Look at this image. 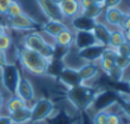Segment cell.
I'll list each match as a JSON object with an SVG mask.
<instances>
[{
    "instance_id": "cell-30",
    "label": "cell",
    "mask_w": 130,
    "mask_h": 124,
    "mask_svg": "<svg viewBox=\"0 0 130 124\" xmlns=\"http://www.w3.org/2000/svg\"><path fill=\"white\" fill-rule=\"evenodd\" d=\"M123 0H104V9H109V8H116L121 4Z\"/></svg>"
},
{
    "instance_id": "cell-34",
    "label": "cell",
    "mask_w": 130,
    "mask_h": 124,
    "mask_svg": "<svg viewBox=\"0 0 130 124\" xmlns=\"http://www.w3.org/2000/svg\"><path fill=\"white\" fill-rule=\"evenodd\" d=\"M121 31H126V29H130V15L128 14V17L125 18V20L123 22V24H121V28H120Z\"/></svg>"
},
{
    "instance_id": "cell-44",
    "label": "cell",
    "mask_w": 130,
    "mask_h": 124,
    "mask_svg": "<svg viewBox=\"0 0 130 124\" xmlns=\"http://www.w3.org/2000/svg\"><path fill=\"white\" fill-rule=\"evenodd\" d=\"M128 14H129V15H130V9H129V13H128Z\"/></svg>"
},
{
    "instance_id": "cell-43",
    "label": "cell",
    "mask_w": 130,
    "mask_h": 124,
    "mask_svg": "<svg viewBox=\"0 0 130 124\" xmlns=\"http://www.w3.org/2000/svg\"><path fill=\"white\" fill-rule=\"evenodd\" d=\"M128 84H129V87H130V76H129V79H128Z\"/></svg>"
},
{
    "instance_id": "cell-2",
    "label": "cell",
    "mask_w": 130,
    "mask_h": 124,
    "mask_svg": "<svg viewBox=\"0 0 130 124\" xmlns=\"http://www.w3.org/2000/svg\"><path fill=\"white\" fill-rule=\"evenodd\" d=\"M18 58H19L22 66L24 67V70L28 71L29 74L36 75V76L47 75L49 61H47L38 52L23 47L18 52Z\"/></svg>"
},
{
    "instance_id": "cell-1",
    "label": "cell",
    "mask_w": 130,
    "mask_h": 124,
    "mask_svg": "<svg viewBox=\"0 0 130 124\" xmlns=\"http://www.w3.org/2000/svg\"><path fill=\"white\" fill-rule=\"evenodd\" d=\"M97 90L86 84H81L73 87H70L66 92L67 100L77 109V110H87L93 105V101L97 96Z\"/></svg>"
},
{
    "instance_id": "cell-26",
    "label": "cell",
    "mask_w": 130,
    "mask_h": 124,
    "mask_svg": "<svg viewBox=\"0 0 130 124\" xmlns=\"http://www.w3.org/2000/svg\"><path fill=\"white\" fill-rule=\"evenodd\" d=\"M109 112L106 109L104 110H97V113L93 115V124H106Z\"/></svg>"
},
{
    "instance_id": "cell-5",
    "label": "cell",
    "mask_w": 130,
    "mask_h": 124,
    "mask_svg": "<svg viewBox=\"0 0 130 124\" xmlns=\"http://www.w3.org/2000/svg\"><path fill=\"white\" fill-rule=\"evenodd\" d=\"M8 27L15 29V31H25V32H34L38 27L39 23L34 20L30 15L27 13H22L19 15L8 18Z\"/></svg>"
},
{
    "instance_id": "cell-10",
    "label": "cell",
    "mask_w": 130,
    "mask_h": 124,
    "mask_svg": "<svg viewBox=\"0 0 130 124\" xmlns=\"http://www.w3.org/2000/svg\"><path fill=\"white\" fill-rule=\"evenodd\" d=\"M47 43H48V42L43 38V36H42L41 33L36 32V31H34V32H30V33H28V34H25V36H24V39H23V44H24L25 48L32 49V51H36V52H38V53L45 47Z\"/></svg>"
},
{
    "instance_id": "cell-37",
    "label": "cell",
    "mask_w": 130,
    "mask_h": 124,
    "mask_svg": "<svg viewBox=\"0 0 130 124\" xmlns=\"http://www.w3.org/2000/svg\"><path fill=\"white\" fill-rule=\"evenodd\" d=\"M0 124H13V123H11V120H10V118L8 115H3V117H0Z\"/></svg>"
},
{
    "instance_id": "cell-32",
    "label": "cell",
    "mask_w": 130,
    "mask_h": 124,
    "mask_svg": "<svg viewBox=\"0 0 130 124\" xmlns=\"http://www.w3.org/2000/svg\"><path fill=\"white\" fill-rule=\"evenodd\" d=\"M78 4H80V8H81V11L87 9L88 6L93 5L95 4V0H78Z\"/></svg>"
},
{
    "instance_id": "cell-40",
    "label": "cell",
    "mask_w": 130,
    "mask_h": 124,
    "mask_svg": "<svg viewBox=\"0 0 130 124\" xmlns=\"http://www.w3.org/2000/svg\"><path fill=\"white\" fill-rule=\"evenodd\" d=\"M3 105H4V98H3V94L0 92V110H1Z\"/></svg>"
},
{
    "instance_id": "cell-31",
    "label": "cell",
    "mask_w": 130,
    "mask_h": 124,
    "mask_svg": "<svg viewBox=\"0 0 130 124\" xmlns=\"http://www.w3.org/2000/svg\"><path fill=\"white\" fill-rule=\"evenodd\" d=\"M106 124H120V117L115 113H109Z\"/></svg>"
},
{
    "instance_id": "cell-42",
    "label": "cell",
    "mask_w": 130,
    "mask_h": 124,
    "mask_svg": "<svg viewBox=\"0 0 130 124\" xmlns=\"http://www.w3.org/2000/svg\"><path fill=\"white\" fill-rule=\"evenodd\" d=\"M53 1H54L56 4H58V5H59V4H61L62 1H64V0H53Z\"/></svg>"
},
{
    "instance_id": "cell-25",
    "label": "cell",
    "mask_w": 130,
    "mask_h": 124,
    "mask_svg": "<svg viewBox=\"0 0 130 124\" xmlns=\"http://www.w3.org/2000/svg\"><path fill=\"white\" fill-rule=\"evenodd\" d=\"M124 71H125V70H123V68H120V67H118V66H114V67L107 72V76H109L111 80L120 82V81L123 80V77H124Z\"/></svg>"
},
{
    "instance_id": "cell-20",
    "label": "cell",
    "mask_w": 130,
    "mask_h": 124,
    "mask_svg": "<svg viewBox=\"0 0 130 124\" xmlns=\"http://www.w3.org/2000/svg\"><path fill=\"white\" fill-rule=\"evenodd\" d=\"M11 120L13 124H25L28 122H30L32 119V112H30V108L29 106H25L20 110H17L14 113H10L8 115Z\"/></svg>"
},
{
    "instance_id": "cell-16",
    "label": "cell",
    "mask_w": 130,
    "mask_h": 124,
    "mask_svg": "<svg viewBox=\"0 0 130 124\" xmlns=\"http://www.w3.org/2000/svg\"><path fill=\"white\" fill-rule=\"evenodd\" d=\"M99 65H96V62H86L85 65H82L77 71H78V75L81 77V80L84 82L92 80L93 77H96L99 75Z\"/></svg>"
},
{
    "instance_id": "cell-9",
    "label": "cell",
    "mask_w": 130,
    "mask_h": 124,
    "mask_svg": "<svg viewBox=\"0 0 130 124\" xmlns=\"http://www.w3.org/2000/svg\"><path fill=\"white\" fill-rule=\"evenodd\" d=\"M106 47L102 46V44H92V46H88V47H85V48H81L78 49V57L82 58L84 61L86 62H97L104 52Z\"/></svg>"
},
{
    "instance_id": "cell-28",
    "label": "cell",
    "mask_w": 130,
    "mask_h": 124,
    "mask_svg": "<svg viewBox=\"0 0 130 124\" xmlns=\"http://www.w3.org/2000/svg\"><path fill=\"white\" fill-rule=\"evenodd\" d=\"M10 46H11V38L9 34L5 33V34L0 36V51L6 52L10 48Z\"/></svg>"
},
{
    "instance_id": "cell-27",
    "label": "cell",
    "mask_w": 130,
    "mask_h": 124,
    "mask_svg": "<svg viewBox=\"0 0 130 124\" xmlns=\"http://www.w3.org/2000/svg\"><path fill=\"white\" fill-rule=\"evenodd\" d=\"M116 52H118L119 56H123V57L130 58V43L125 41L123 44H120V46L116 48Z\"/></svg>"
},
{
    "instance_id": "cell-33",
    "label": "cell",
    "mask_w": 130,
    "mask_h": 124,
    "mask_svg": "<svg viewBox=\"0 0 130 124\" xmlns=\"http://www.w3.org/2000/svg\"><path fill=\"white\" fill-rule=\"evenodd\" d=\"M11 1L13 0H0V13H4L5 14Z\"/></svg>"
},
{
    "instance_id": "cell-13",
    "label": "cell",
    "mask_w": 130,
    "mask_h": 124,
    "mask_svg": "<svg viewBox=\"0 0 130 124\" xmlns=\"http://www.w3.org/2000/svg\"><path fill=\"white\" fill-rule=\"evenodd\" d=\"M59 9H61V13L64 19H67V18L72 19L81 13L78 0H64L59 4Z\"/></svg>"
},
{
    "instance_id": "cell-6",
    "label": "cell",
    "mask_w": 130,
    "mask_h": 124,
    "mask_svg": "<svg viewBox=\"0 0 130 124\" xmlns=\"http://www.w3.org/2000/svg\"><path fill=\"white\" fill-rule=\"evenodd\" d=\"M58 80L63 84V85H66L68 89L84 84V81L81 80V77H80V75H78V71H77L76 68L67 67V66H64V67L61 70V72L58 74Z\"/></svg>"
},
{
    "instance_id": "cell-4",
    "label": "cell",
    "mask_w": 130,
    "mask_h": 124,
    "mask_svg": "<svg viewBox=\"0 0 130 124\" xmlns=\"http://www.w3.org/2000/svg\"><path fill=\"white\" fill-rule=\"evenodd\" d=\"M30 112H32L30 122H34V123L44 122L54 112V104L52 100H49L47 98H42L33 104V106L30 108Z\"/></svg>"
},
{
    "instance_id": "cell-29",
    "label": "cell",
    "mask_w": 130,
    "mask_h": 124,
    "mask_svg": "<svg viewBox=\"0 0 130 124\" xmlns=\"http://www.w3.org/2000/svg\"><path fill=\"white\" fill-rule=\"evenodd\" d=\"M115 66L123 68V70H126L130 66V58H126V57H123V56H116L115 57Z\"/></svg>"
},
{
    "instance_id": "cell-15",
    "label": "cell",
    "mask_w": 130,
    "mask_h": 124,
    "mask_svg": "<svg viewBox=\"0 0 130 124\" xmlns=\"http://www.w3.org/2000/svg\"><path fill=\"white\" fill-rule=\"evenodd\" d=\"M110 32H111V31H110L105 24H102V23H100V22H96V24H95V27H93V29H92V34H93L96 42H97L99 44L105 46V47L109 46Z\"/></svg>"
},
{
    "instance_id": "cell-18",
    "label": "cell",
    "mask_w": 130,
    "mask_h": 124,
    "mask_svg": "<svg viewBox=\"0 0 130 124\" xmlns=\"http://www.w3.org/2000/svg\"><path fill=\"white\" fill-rule=\"evenodd\" d=\"M73 43H75V32H72L68 27L54 37V44L63 48H70Z\"/></svg>"
},
{
    "instance_id": "cell-19",
    "label": "cell",
    "mask_w": 130,
    "mask_h": 124,
    "mask_svg": "<svg viewBox=\"0 0 130 124\" xmlns=\"http://www.w3.org/2000/svg\"><path fill=\"white\" fill-rule=\"evenodd\" d=\"M66 28H67V25L62 20H52V19H48V22L42 25V31L53 38Z\"/></svg>"
},
{
    "instance_id": "cell-23",
    "label": "cell",
    "mask_w": 130,
    "mask_h": 124,
    "mask_svg": "<svg viewBox=\"0 0 130 124\" xmlns=\"http://www.w3.org/2000/svg\"><path fill=\"white\" fill-rule=\"evenodd\" d=\"M102 10H104V6H102L101 4H96V3H95L93 5H91V6H88L87 9L82 10L81 14L86 15V17L91 18V19L97 20V18L100 17V14L102 13Z\"/></svg>"
},
{
    "instance_id": "cell-8",
    "label": "cell",
    "mask_w": 130,
    "mask_h": 124,
    "mask_svg": "<svg viewBox=\"0 0 130 124\" xmlns=\"http://www.w3.org/2000/svg\"><path fill=\"white\" fill-rule=\"evenodd\" d=\"M15 95H18L27 104L33 101L34 98H36V91H34L33 84L30 82V80H28L27 77H22L20 76V80H19V84H18Z\"/></svg>"
},
{
    "instance_id": "cell-11",
    "label": "cell",
    "mask_w": 130,
    "mask_h": 124,
    "mask_svg": "<svg viewBox=\"0 0 130 124\" xmlns=\"http://www.w3.org/2000/svg\"><path fill=\"white\" fill-rule=\"evenodd\" d=\"M126 17H128V13H124L118 6L105 9V20L107 22V24H110L112 27H118L119 29L121 28V24Z\"/></svg>"
},
{
    "instance_id": "cell-41",
    "label": "cell",
    "mask_w": 130,
    "mask_h": 124,
    "mask_svg": "<svg viewBox=\"0 0 130 124\" xmlns=\"http://www.w3.org/2000/svg\"><path fill=\"white\" fill-rule=\"evenodd\" d=\"M95 3H96V4H101V5H102V4H104V0H95ZM102 6H104V5H102Z\"/></svg>"
},
{
    "instance_id": "cell-7",
    "label": "cell",
    "mask_w": 130,
    "mask_h": 124,
    "mask_svg": "<svg viewBox=\"0 0 130 124\" xmlns=\"http://www.w3.org/2000/svg\"><path fill=\"white\" fill-rule=\"evenodd\" d=\"M41 10L43 11V14L52 20H62L63 22V15L61 13L59 5L56 4L53 0H37Z\"/></svg>"
},
{
    "instance_id": "cell-3",
    "label": "cell",
    "mask_w": 130,
    "mask_h": 124,
    "mask_svg": "<svg viewBox=\"0 0 130 124\" xmlns=\"http://www.w3.org/2000/svg\"><path fill=\"white\" fill-rule=\"evenodd\" d=\"M1 82L8 92L11 95L17 94V87L20 80L19 68L13 63H5L1 68Z\"/></svg>"
},
{
    "instance_id": "cell-21",
    "label": "cell",
    "mask_w": 130,
    "mask_h": 124,
    "mask_svg": "<svg viewBox=\"0 0 130 124\" xmlns=\"http://www.w3.org/2000/svg\"><path fill=\"white\" fill-rule=\"evenodd\" d=\"M125 42V37H124V32L121 29H115L110 32V38H109V46L110 48L116 49L120 44H123Z\"/></svg>"
},
{
    "instance_id": "cell-39",
    "label": "cell",
    "mask_w": 130,
    "mask_h": 124,
    "mask_svg": "<svg viewBox=\"0 0 130 124\" xmlns=\"http://www.w3.org/2000/svg\"><path fill=\"white\" fill-rule=\"evenodd\" d=\"M5 33H6V27L0 25V36H3V34H5Z\"/></svg>"
},
{
    "instance_id": "cell-38",
    "label": "cell",
    "mask_w": 130,
    "mask_h": 124,
    "mask_svg": "<svg viewBox=\"0 0 130 124\" xmlns=\"http://www.w3.org/2000/svg\"><path fill=\"white\" fill-rule=\"evenodd\" d=\"M124 32V37H125V41L130 43V29H126V31H123Z\"/></svg>"
},
{
    "instance_id": "cell-17",
    "label": "cell",
    "mask_w": 130,
    "mask_h": 124,
    "mask_svg": "<svg viewBox=\"0 0 130 124\" xmlns=\"http://www.w3.org/2000/svg\"><path fill=\"white\" fill-rule=\"evenodd\" d=\"M97 42L95 39L92 32H85V31H76L75 33V46L81 49V48H85L88 46H92V44H96Z\"/></svg>"
},
{
    "instance_id": "cell-24",
    "label": "cell",
    "mask_w": 130,
    "mask_h": 124,
    "mask_svg": "<svg viewBox=\"0 0 130 124\" xmlns=\"http://www.w3.org/2000/svg\"><path fill=\"white\" fill-rule=\"evenodd\" d=\"M23 11H24V10H23L22 4H20L19 1H17V0H13V1L10 3V5H9V8H8L5 15H6L8 18H11V17H15V15L22 14Z\"/></svg>"
},
{
    "instance_id": "cell-22",
    "label": "cell",
    "mask_w": 130,
    "mask_h": 124,
    "mask_svg": "<svg viewBox=\"0 0 130 124\" xmlns=\"http://www.w3.org/2000/svg\"><path fill=\"white\" fill-rule=\"evenodd\" d=\"M25 106H27V103L24 100H22L18 95H11V98L6 103V109H8L9 114L10 113H14L17 110H20V109H23Z\"/></svg>"
},
{
    "instance_id": "cell-35",
    "label": "cell",
    "mask_w": 130,
    "mask_h": 124,
    "mask_svg": "<svg viewBox=\"0 0 130 124\" xmlns=\"http://www.w3.org/2000/svg\"><path fill=\"white\" fill-rule=\"evenodd\" d=\"M5 63H8V62H6V53H5L4 51H0V68H1Z\"/></svg>"
},
{
    "instance_id": "cell-12",
    "label": "cell",
    "mask_w": 130,
    "mask_h": 124,
    "mask_svg": "<svg viewBox=\"0 0 130 124\" xmlns=\"http://www.w3.org/2000/svg\"><path fill=\"white\" fill-rule=\"evenodd\" d=\"M118 56V52L116 49L114 48H110V47H106L99 60V67L105 72L107 74L114 66H115V57Z\"/></svg>"
},
{
    "instance_id": "cell-14",
    "label": "cell",
    "mask_w": 130,
    "mask_h": 124,
    "mask_svg": "<svg viewBox=\"0 0 130 124\" xmlns=\"http://www.w3.org/2000/svg\"><path fill=\"white\" fill-rule=\"evenodd\" d=\"M97 20L95 19H91L84 14H78L76 15L75 18H72V25L76 31H85V32H92L95 24H96Z\"/></svg>"
},
{
    "instance_id": "cell-36",
    "label": "cell",
    "mask_w": 130,
    "mask_h": 124,
    "mask_svg": "<svg viewBox=\"0 0 130 124\" xmlns=\"http://www.w3.org/2000/svg\"><path fill=\"white\" fill-rule=\"evenodd\" d=\"M0 25L8 27V17L4 13H0Z\"/></svg>"
}]
</instances>
